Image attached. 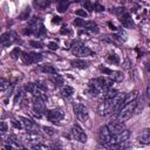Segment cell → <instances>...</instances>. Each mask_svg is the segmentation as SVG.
Listing matches in <instances>:
<instances>
[{"label": "cell", "instance_id": "1", "mask_svg": "<svg viewBox=\"0 0 150 150\" xmlns=\"http://www.w3.org/2000/svg\"><path fill=\"white\" fill-rule=\"evenodd\" d=\"M23 33H25L26 35L41 36V35H43V34L46 33V29H45L42 22L35 18V20H33V21L29 23V26L23 30Z\"/></svg>", "mask_w": 150, "mask_h": 150}, {"label": "cell", "instance_id": "2", "mask_svg": "<svg viewBox=\"0 0 150 150\" xmlns=\"http://www.w3.org/2000/svg\"><path fill=\"white\" fill-rule=\"evenodd\" d=\"M136 107H137V101L125 103V104L120 109V111H118V114H117V120H118L120 122H122V123H123L124 121H127V120L134 114Z\"/></svg>", "mask_w": 150, "mask_h": 150}, {"label": "cell", "instance_id": "3", "mask_svg": "<svg viewBox=\"0 0 150 150\" xmlns=\"http://www.w3.org/2000/svg\"><path fill=\"white\" fill-rule=\"evenodd\" d=\"M97 136H98V141L101 142L102 145H104L105 148H109L114 144V136L110 134V131L108 130L107 125H103L98 129L97 131Z\"/></svg>", "mask_w": 150, "mask_h": 150}, {"label": "cell", "instance_id": "4", "mask_svg": "<svg viewBox=\"0 0 150 150\" xmlns=\"http://www.w3.org/2000/svg\"><path fill=\"white\" fill-rule=\"evenodd\" d=\"M71 53H73V55L80 56V57L90 56V55L94 54V52L91 49H89V47H87V46H84L83 43H80V42H76L71 46Z\"/></svg>", "mask_w": 150, "mask_h": 150}, {"label": "cell", "instance_id": "5", "mask_svg": "<svg viewBox=\"0 0 150 150\" xmlns=\"http://www.w3.org/2000/svg\"><path fill=\"white\" fill-rule=\"evenodd\" d=\"M70 137L80 143H86L88 137H87V134L84 132V130L79 125V124H74L70 129Z\"/></svg>", "mask_w": 150, "mask_h": 150}, {"label": "cell", "instance_id": "6", "mask_svg": "<svg viewBox=\"0 0 150 150\" xmlns=\"http://www.w3.org/2000/svg\"><path fill=\"white\" fill-rule=\"evenodd\" d=\"M73 111L75 114V116L77 117L79 121L81 122H87L89 120V112H88V109L87 107H84L83 104L81 103H74L73 105Z\"/></svg>", "mask_w": 150, "mask_h": 150}, {"label": "cell", "instance_id": "7", "mask_svg": "<svg viewBox=\"0 0 150 150\" xmlns=\"http://www.w3.org/2000/svg\"><path fill=\"white\" fill-rule=\"evenodd\" d=\"M90 82H93L101 91H105L108 89L111 88L112 86V81L109 79V77H105V76H102V77H96V79H93Z\"/></svg>", "mask_w": 150, "mask_h": 150}, {"label": "cell", "instance_id": "8", "mask_svg": "<svg viewBox=\"0 0 150 150\" xmlns=\"http://www.w3.org/2000/svg\"><path fill=\"white\" fill-rule=\"evenodd\" d=\"M25 90L29 94H32L34 97H40V98H46V96L43 95L45 90H42L38 83H33V82H28L25 84Z\"/></svg>", "mask_w": 150, "mask_h": 150}, {"label": "cell", "instance_id": "9", "mask_svg": "<svg viewBox=\"0 0 150 150\" xmlns=\"http://www.w3.org/2000/svg\"><path fill=\"white\" fill-rule=\"evenodd\" d=\"M112 112V107H111V101H104L101 100V102L97 105V114L101 117H105Z\"/></svg>", "mask_w": 150, "mask_h": 150}, {"label": "cell", "instance_id": "10", "mask_svg": "<svg viewBox=\"0 0 150 150\" xmlns=\"http://www.w3.org/2000/svg\"><path fill=\"white\" fill-rule=\"evenodd\" d=\"M21 59L25 63L27 64H32V63H38L42 60V55L39 54V53H35V52H30V53H27V52H23L22 55H21Z\"/></svg>", "mask_w": 150, "mask_h": 150}, {"label": "cell", "instance_id": "11", "mask_svg": "<svg viewBox=\"0 0 150 150\" xmlns=\"http://www.w3.org/2000/svg\"><path fill=\"white\" fill-rule=\"evenodd\" d=\"M100 70H101L102 73L107 74L108 77H109L112 82H122V81H123V77H124V76H123L122 71H118V70H110V69L104 68V67H102V66H100Z\"/></svg>", "mask_w": 150, "mask_h": 150}, {"label": "cell", "instance_id": "12", "mask_svg": "<svg viewBox=\"0 0 150 150\" xmlns=\"http://www.w3.org/2000/svg\"><path fill=\"white\" fill-rule=\"evenodd\" d=\"M46 117H47L48 121L56 123V122H60L64 117V114L60 109H52V110H47L46 111Z\"/></svg>", "mask_w": 150, "mask_h": 150}, {"label": "cell", "instance_id": "13", "mask_svg": "<svg viewBox=\"0 0 150 150\" xmlns=\"http://www.w3.org/2000/svg\"><path fill=\"white\" fill-rule=\"evenodd\" d=\"M0 41H1V45L4 47H8L13 42L18 41V38H16V34L14 32H5V33L1 34Z\"/></svg>", "mask_w": 150, "mask_h": 150}, {"label": "cell", "instance_id": "14", "mask_svg": "<svg viewBox=\"0 0 150 150\" xmlns=\"http://www.w3.org/2000/svg\"><path fill=\"white\" fill-rule=\"evenodd\" d=\"M22 124V129L26 130L27 132H38L39 127L36 123H34L32 120L27 118V117H19Z\"/></svg>", "mask_w": 150, "mask_h": 150}, {"label": "cell", "instance_id": "15", "mask_svg": "<svg viewBox=\"0 0 150 150\" xmlns=\"http://www.w3.org/2000/svg\"><path fill=\"white\" fill-rule=\"evenodd\" d=\"M40 141H41V137L38 132H27L23 136V142L29 144L30 148L36 145V144H40Z\"/></svg>", "mask_w": 150, "mask_h": 150}, {"label": "cell", "instance_id": "16", "mask_svg": "<svg viewBox=\"0 0 150 150\" xmlns=\"http://www.w3.org/2000/svg\"><path fill=\"white\" fill-rule=\"evenodd\" d=\"M107 128H108V130L110 131V134H111V135H118V134H121L122 131H124V130H125L124 124H123L122 122H120V121L110 122V123L107 125Z\"/></svg>", "mask_w": 150, "mask_h": 150}, {"label": "cell", "instance_id": "17", "mask_svg": "<svg viewBox=\"0 0 150 150\" xmlns=\"http://www.w3.org/2000/svg\"><path fill=\"white\" fill-rule=\"evenodd\" d=\"M124 98H125V94H118L112 101H111V107H112V112H118L120 109L124 105Z\"/></svg>", "mask_w": 150, "mask_h": 150}, {"label": "cell", "instance_id": "18", "mask_svg": "<svg viewBox=\"0 0 150 150\" xmlns=\"http://www.w3.org/2000/svg\"><path fill=\"white\" fill-rule=\"evenodd\" d=\"M6 144H8V145H11L14 150H25V148H23V145L21 144V142L15 137V136H9L8 138H7V142H6Z\"/></svg>", "mask_w": 150, "mask_h": 150}, {"label": "cell", "instance_id": "19", "mask_svg": "<svg viewBox=\"0 0 150 150\" xmlns=\"http://www.w3.org/2000/svg\"><path fill=\"white\" fill-rule=\"evenodd\" d=\"M138 142L141 144H150V128H146L141 131L138 135Z\"/></svg>", "mask_w": 150, "mask_h": 150}, {"label": "cell", "instance_id": "20", "mask_svg": "<svg viewBox=\"0 0 150 150\" xmlns=\"http://www.w3.org/2000/svg\"><path fill=\"white\" fill-rule=\"evenodd\" d=\"M120 21H121V23H122L124 27H127V28L134 26V22H132V20H131V16L129 15L128 12H124L122 15H120Z\"/></svg>", "mask_w": 150, "mask_h": 150}, {"label": "cell", "instance_id": "21", "mask_svg": "<svg viewBox=\"0 0 150 150\" xmlns=\"http://www.w3.org/2000/svg\"><path fill=\"white\" fill-rule=\"evenodd\" d=\"M120 93L116 90V89H114V88H110V89H108V90H105V91H103V95H102V100H104V101H112L117 95H118Z\"/></svg>", "mask_w": 150, "mask_h": 150}, {"label": "cell", "instance_id": "22", "mask_svg": "<svg viewBox=\"0 0 150 150\" xmlns=\"http://www.w3.org/2000/svg\"><path fill=\"white\" fill-rule=\"evenodd\" d=\"M71 66L75 67V68H79V69H86L89 67V62L86 61V60H82V59H76V60H73L71 62Z\"/></svg>", "mask_w": 150, "mask_h": 150}, {"label": "cell", "instance_id": "23", "mask_svg": "<svg viewBox=\"0 0 150 150\" xmlns=\"http://www.w3.org/2000/svg\"><path fill=\"white\" fill-rule=\"evenodd\" d=\"M86 91H87V94H89L90 96H94V97L102 93L93 82H89V83H88V87H87V90H86Z\"/></svg>", "mask_w": 150, "mask_h": 150}, {"label": "cell", "instance_id": "24", "mask_svg": "<svg viewBox=\"0 0 150 150\" xmlns=\"http://www.w3.org/2000/svg\"><path fill=\"white\" fill-rule=\"evenodd\" d=\"M40 71L47 74V75H55L56 74V69L52 66V64H43V66H40L39 68Z\"/></svg>", "mask_w": 150, "mask_h": 150}, {"label": "cell", "instance_id": "25", "mask_svg": "<svg viewBox=\"0 0 150 150\" xmlns=\"http://www.w3.org/2000/svg\"><path fill=\"white\" fill-rule=\"evenodd\" d=\"M137 97H138V91H137V90H134V91H130V93H125L124 104H125V103H129V102L137 101Z\"/></svg>", "mask_w": 150, "mask_h": 150}, {"label": "cell", "instance_id": "26", "mask_svg": "<svg viewBox=\"0 0 150 150\" xmlns=\"http://www.w3.org/2000/svg\"><path fill=\"white\" fill-rule=\"evenodd\" d=\"M83 28L86 30H90L91 33H98V26L94 21H86Z\"/></svg>", "mask_w": 150, "mask_h": 150}, {"label": "cell", "instance_id": "27", "mask_svg": "<svg viewBox=\"0 0 150 150\" xmlns=\"http://www.w3.org/2000/svg\"><path fill=\"white\" fill-rule=\"evenodd\" d=\"M60 94L63 96V97H70L73 94H74V88L70 87V86H63L60 90Z\"/></svg>", "mask_w": 150, "mask_h": 150}, {"label": "cell", "instance_id": "28", "mask_svg": "<svg viewBox=\"0 0 150 150\" xmlns=\"http://www.w3.org/2000/svg\"><path fill=\"white\" fill-rule=\"evenodd\" d=\"M49 80H50L55 86H61V84H63V77H62L61 75H59V74L52 75Z\"/></svg>", "mask_w": 150, "mask_h": 150}, {"label": "cell", "instance_id": "29", "mask_svg": "<svg viewBox=\"0 0 150 150\" xmlns=\"http://www.w3.org/2000/svg\"><path fill=\"white\" fill-rule=\"evenodd\" d=\"M107 60H108V62H110L112 64H118V62H120V57L114 53H109L107 55Z\"/></svg>", "mask_w": 150, "mask_h": 150}, {"label": "cell", "instance_id": "30", "mask_svg": "<svg viewBox=\"0 0 150 150\" xmlns=\"http://www.w3.org/2000/svg\"><path fill=\"white\" fill-rule=\"evenodd\" d=\"M42 130L47 136H54L55 135V129L52 128V127H46L45 125V127H42Z\"/></svg>", "mask_w": 150, "mask_h": 150}, {"label": "cell", "instance_id": "31", "mask_svg": "<svg viewBox=\"0 0 150 150\" xmlns=\"http://www.w3.org/2000/svg\"><path fill=\"white\" fill-rule=\"evenodd\" d=\"M0 84H1V86H0V89H1V91H2V93H4L7 88H9V81H8V80H6V79H4V77L1 79Z\"/></svg>", "mask_w": 150, "mask_h": 150}, {"label": "cell", "instance_id": "32", "mask_svg": "<svg viewBox=\"0 0 150 150\" xmlns=\"http://www.w3.org/2000/svg\"><path fill=\"white\" fill-rule=\"evenodd\" d=\"M73 23H74L76 27H84V23H86V21H84L83 19H80V18H77V19H75V20L73 21Z\"/></svg>", "mask_w": 150, "mask_h": 150}, {"label": "cell", "instance_id": "33", "mask_svg": "<svg viewBox=\"0 0 150 150\" xmlns=\"http://www.w3.org/2000/svg\"><path fill=\"white\" fill-rule=\"evenodd\" d=\"M68 6H69V2H66V1L59 2V12H64Z\"/></svg>", "mask_w": 150, "mask_h": 150}, {"label": "cell", "instance_id": "34", "mask_svg": "<svg viewBox=\"0 0 150 150\" xmlns=\"http://www.w3.org/2000/svg\"><path fill=\"white\" fill-rule=\"evenodd\" d=\"M19 55H22V53L20 52V49H19V48H14V49L11 52V56H12L13 59H18V57H19Z\"/></svg>", "mask_w": 150, "mask_h": 150}, {"label": "cell", "instance_id": "35", "mask_svg": "<svg viewBox=\"0 0 150 150\" xmlns=\"http://www.w3.org/2000/svg\"><path fill=\"white\" fill-rule=\"evenodd\" d=\"M12 124L14 125V128H16V129H22V124H21V121H20V118H18V120H12Z\"/></svg>", "mask_w": 150, "mask_h": 150}, {"label": "cell", "instance_id": "36", "mask_svg": "<svg viewBox=\"0 0 150 150\" xmlns=\"http://www.w3.org/2000/svg\"><path fill=\"white\" fill-rule=\"evenodd\" d=\"M93 8H94V11H97V12L104 11V7H103L102 5H100V4H97V2H94V4H93Z\"/></svg>", "mask_w": 150, "mask_h": 150}, {"label": "cell", "instance_id": "37", "mask_svg": "<svg viewBox=\"0 0 150 150\" xmlns=\"http://www.w3.org/2000/svg\"><path fill=\"white\" fill-rule=\"evenodd\" d=\"M29 45L32 46V47H35V48H42L43 47V45L40 42V41H29Z\"/></svg>", "mask_w": 150, "mask_h": 150}, {"label": "cell", "instance_id": "38", "mask_svg": "<svg viewBox=\"0 0 150 150\" xmlns=\"http://www.w3.org/2000/svg\"><path fill=\"white\" fill-rule=\"evenodd\" d=\"M75 14H76V15H80V16H82V18H86V16L88 15V13H87L84 9H76V11H75Z\"/></svg>", "mask_w": 150, "mask_h": 150}, {"label": "cell", "instance_id": "39", "mask_svg": "<svg viewBox=\"0 0 150 150\" xmlns=\"http://www.w3.org/2000/svg\"><path fill=\"white\" fill-rule=\"evenodd\" d=\"M28 14H29V8H25V12H23L22 14H20L19 18H20L21 20H25V19L28 16Z\"/></svg>", "mask_w": 150, "mask_h": 150}, {"label": "cell", "instance_id": "40", "mask_svg": "<svg viewBox=\"0 0 150 150\" xmlns=\"http://www.w3.org/2000/svg\"><path fill=\"white\" fill-rule=\"evenodd\" d=\"M48 48L52 49V50H55V49L59 48V46H57L56 42H49V43H48Z\"/></svg>", "mask_w": 150, "mask_h": 150}, {"label": "cell", "instance_id": "41", "mask_svg": "<svg viewBox=\"0 0 150 150\" xmlns=\"http://www.w3.org/2000/svg\"><path fill=\"white\" fill-rule=\"evenodd\" d=\"M83 6H84L88 11H90V12H91V11H94V8H93V2H84V4H83Z\"/></svg>", "mask_w": 150, "mask_h": 150}, {"label": "cell", "instance_id": "42", "mask_svg": "<svg viewBox=\"0 0 150 150\" xmlns=\"http://www.w3.org/2000/svg\"><path fill=\"white\" fill-rule=\"evenodd\" d=\"M7 131V123L6 122H1V132L5 134Z\"/></svg>", "mask_w": 150, "mask_h": 150}, {"label": "cell", "instance_id": "43", "mask_svg": "<svg viewBox=\"0 0 150 150\" xmlns=\"http://www.w3.org/2000/svg\"><path fill=\"white\" fill-rule=\"evenodd\" d=\"M49 2H40V1H38V2H35V5H38V6H40V7H45V6H47Z\"/></svg>", "mask_w": 150, "mask_h": 150}, {"label": "cell", "instance_id": "44", "mask_svg": "<svg viewBox=\"0 0 150 150\" xmlns=\"http://www.w3.org/2000/svg\"><path fill=\"white\" fill-rule=\"evenodd\" d=\"M95 150H108L104 145H98V146H96V149Z\"/></svg>", "mask_w": 150, "mask_h": 150}, {"label": "cell", "instance_id": "45", "mask_svg": "<svg viewBox=\"0 0 150 150\" xmlns=\"http://www.w3.org/2000/svg\"><path fill=\"white\" fill-rule=\"evenodd\" d=\"M69 33H70V32H69V30H68L67 28L64 29V27H63V28L61 29V34H69Z\"/></svg>", "mask_w": 150, "mask_h": 150}, {"label": "cell", "instance_id": "46", "mask_svg": "<svg viewBox=\"0 0 150 150\" xmlns=\"http://www.w3.org/2000/svg\"><path fill=\"white\" fill-rule=\"evenodd\" d=\"M145 69H146V70L150 73V61H148V62L145 63Z\"/></svg>", "mask_w": 150, "mask_h": 150}, {"label": "cell", "instance_id": "47", "mask_svg": "<svg viewBox=\"0 0 150 150\" xmlns=\"http://www.w3.org/2000/svg\"><path fill=\"white\" fill-rule=\"evenodd\" d=\"M146 94H148V97L150 98V82L148 84V88H146Z\"/></svg>", "mask_w": 150, "mask_h": 150}]
</instances>
